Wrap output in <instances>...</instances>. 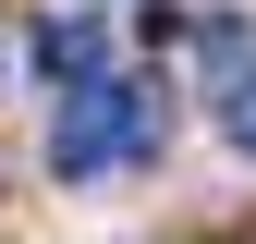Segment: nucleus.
I'll return each mask as SVG.
<instances>
[{"label":"nucleus","instance_id":"7ed1b4c3","mask_svg":"<svg viewBox=\"0 0 256 244\" xmlns=\"http://www.w3.org/2000/svg\"><path fill=\"white\" fill-rule=\"evenodd\" d=\"M196 74L220 86V98H232V86L256 74V37H244V24H232V12H220V24H196Z\"/></svg>","mask_w":256,"mask_h":244},{"label":"nucleus","instance_id":"20e7f679","mask_svg":"<svg viewBox=\"0 0 256 244\" xmlns=\"http://www.w3.org/2000/svg\"><path fill=\"white\" fill-rule=\"evenodd\" d=\"M220 146H244V159H256V74L232 86V98H220Z\"/></svg>","mask_w":256,"mask_h":244},{"label":"nucleus","instance_id":"f257e3e1","mask_svg":"<svg viewBox=\"0 0 256 244\" xmlns=\"http://www.w3.org/2000/svg\"><path fill=\"white\" fill-rule=\"evenodd\" d=\"M158 159V86L146 74H98V86H74L49 122V171L61 183H110V171H146Z\"/></svg>","mask_w":256,"mask_h":244},{"label":"nucleus","instance_id":"f03ea898","mask_svg":"<svg viewBox=\"0 0 256 244\" xmlns=\"http://www.w3.org/2000/svg\"><path fill=\"white\" fill-rule=\"evenodd\" d=\"M37 74L61 86V98L98 86V74H122V61H110V12H49V24H37Z\"/></svg>","mask_w":256,"mask_h":244}]
</instances>
